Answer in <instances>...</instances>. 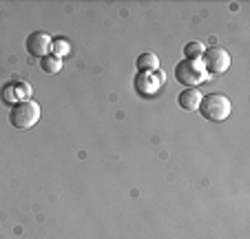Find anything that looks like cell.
I'll return each mask as SVG.
<instances>
[{
  "label": "cell",
  "mask_w": 250,
  "mask_h": 239,
  "mask_svg": "<svg viewBox=\"0 0 250 239\" xmlns=\"http://www.w3.org/2000/svg\"><path fill=\"white\" fill-rule=\"evenodd\" d=\"M40 120V104L36 100H20L11 107L9 113V122L14 129L27 131V129L36 127Z\"/></svg>",
  "instance_id": "1"
},
{
  "label": "cell",
  "mask_w": 250,
  "mask_h": 239,
  "mask_svg": "<svg viewBox=\"0 0 250 239\" xmlns=\"http://www.w3.org/2000/svg\"><path fill=\"white\" fill-rule=\"evenodd\" d=\"M199 113H202V117L210 120V122H224V120L232 113V102L224 93L202 95Z\"/></svg>",
  "instance_id": "2"
},
{
  "label": "cell",
  "mask_w": 250,
  "mask_h": 239,
  "mask_svg": "<svg viewBox=\"0 0 250 239\" xmlns=\"http://www.w3.org/2000/svg\"><path fill=\"white\" fill-rule=\"evenodd\" d=\"M175 78L180 85H186L188 89H197L199 85L208 82V75L204 71L202 60H182L175 65Z\"/></svg>",
  "instance_id": "3"
},
{
  "label": "cell",
  "mask_w": 250,
  "mask_h": 239,
  "mask_svg": "<svg viewBox=\"0 0 250 239\" xmlns=\"http://www.w3.org/2000/svg\"><path fill=\"white\" fill-rule=\"evenodd\" d=\"M202 65H204V71H206L208 78H210V75H222L230 69V53L224 47H210L204 51Z\"/></svg>",
  "instance_id": "4"
},
{
  "label": "cell",
  "mask_w": 250,
  "mask_h": 239,
  "mask_svg": "<svg viewBox=\"0 0 250 239\" xmlns=\"http://www.w3.org/2000/svg\"><path fill=\"white\" fill-rule=\"evenodd\" d=\"M51 40L53 38L44 31H33L27 38V51L31 58H44L51 51Z\"/></svg>",
  "instance_id": "5"
},
{
  "label": "cell",
  "mask_w": 250,
  "mask_h": 239,
  "mask_svg": "<svg viewBox=\"0 0 250 239\" xmlns=\"http://www.w3.org/2000/svg\"><path fill=\"white\" fill-rule=\"evenodd\" d=\"M199 102H202V93H199L197 89H186V91H182L180 98H177V104H180L184 111H197Z\"/></svg>",
  "instance_id": "6"
},
{
  "label": "cell",
  "mask_w": 250,
  "mask_h": 239,
  "mask_svg": "<svg viewBox=\"0 0 250 239\" xmlns=\"http://www.w3.org/2000/svg\"><path fill=\"white\" fill-rule=\"evenodd\" d=\"M40 69H42L44 73H49V75L58 73V71L62 69V58L53 56V53H49V56L40 58Z\"/></svg>",
  "instance_id": "7"
},
{
  "label": "cell",
  "mask_w": 250,
  "mask_h": 239,
  "mask_svg": "<svg viewBox=\"0 0 250 239\" xmlns=\"http://www.w3.org/2000/svg\"><path fill=\"white\" fill-rule=\"evenodd\" d=\"M137 69L140 71H157L160 69V60L155 53H142L137 58Z\"/></svg>",
  "instance_id": "8"
},
{
  "label": "cell",
  "mask_w": 250,
  "mask_h": 239,
  "mask_svg": "<svg viewBox=\"0 0 250 239\" xmlns=\"http://www.w3.org/2000/svg\"><path fill=\"white\" fill-rule=\"evenodd\" d=\"M204 44L202 43H188L184 47V60H202L204 56Z\"/></svg>",
  "instance_id": "9"
},
{
  "label": "cell",
  "mask_w": 250,
  "mask_h": 239,
  "mask_svg": "<svg viewBox=\"0 0 250 239\" xmlns=\"http://www.w3.org/2000/svg\"><path fill=\"white\" fill-rule=\"evenodd\" d=\"M51 53L58 58L66 56V53H71V43L66 38H56V40H51Z\"/></svg>",
  "instance_id": "10"
},
{
  "label": "cell",
  "mask_w": 250,
  "mask_h": 239,
  "mask_svg": "<svg viewBox=\"0 0 250 239\" xmlns=\"http://www.w3.org/2000/svg\"><path fill=\"white\" fill-rule=\"evenodd\" d=\"M2 100L5 102H20V98H18V93H16V85H7L5 87V91H2Z\"/></svg>",
  "instance_id": "11"
},
{
  "label": "cell",
  "mask_w": 250,
  "mask_h": 239,
  "mask_svg": "<svg viewBox=\"0 0 250 239\" xmlns=\"http://www.w3.org/2000/svg\"><path fill=\"white\" fill-rule=\"evenodd\" d=\"M16 93H18V98L29 100L31 98V87H29L27 82H16Z\"/></svg>",
  "instance_id": "12"
}]
</instances>
